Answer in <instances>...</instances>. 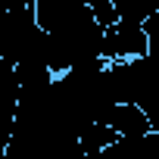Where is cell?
Segmentation results:
<instances>
[{"label":"cell","instance_id":"1","mask_svg":"<svg viewBox=\"0 0 159 159\" xmlns=\"http://www.w3.org/2000/svg\"><path fill=\"white\" fill-rule=\"evenodd\" d=\"M147 28L143 22H131V19H116L103 28V56L109 62L116 59H134L140 53H147Z\"/></svg>","mask_w":159,"mask_h":159},{"label":"cell","instance_id":"2","mask_svg":"<svg viewBox=\"0 0 159 159\" xmlns=\"http://www.w3.org/2000/svg\"><path fill=\"white\" fill-rule=\"evenodd\" d=\"M106 122H109V125H112L122 137H137V134L153 131V125H150L147 112H143L137 103H131V100H119V103L109 109Z\"/></svg>","mask_w":159,"mask_h":159},{"label":"cell","instance_id":"3","mask_svg":"<svg viewBox=\"0 0 159 159\" xmlns=\"http://www.w3.org/2000/svg\"><path fill=\"white\" fill-rule=\"evenodd\" d=\"M122 134L109 125V122H91L84 131H81V150H84V156L88 159H100V153L109 147V143H116Z\"/></svg>","mask_w":159,"mask_h":159},{"label":"cell","instance_id":"4","mask_svg":"<svg viewBox=\"0 0 159 159\" xmlns=\"http://www.w3.org/2000/svg\"><path fill=\"white\" fill-rule=\"evenodd\" d=\"M112 3H116V16L131 22H147L159 10V0H112Z\"/></svg>","mask_w":159,"mask_h":159},{"label":"cell","instance_id":"5","mask_svg":"<svg viewBox=\"0 0 159 159\" xmlns=\"http://www.w3.org/2000/svg\"><path fill=\"white\" fill-rule=\"evenodd\" d=\"M143 28H147V44H150V53H159V10L143 22Z\"/></svg>","mask_w":159,"mask_h":159},{"label":"cell","instance_id":"6","mask_svg":"<svg viewBox=\"0 0 159 159\" xmlns=\"http://www.w3.org/2000/svg\"><path fill=\"white\" fill-rule=\"evenodd\" d=\"M22 7H34V0H0V10H22Z\"/></svg>","mask_w":159,"mask_h":159}]
</instances>
